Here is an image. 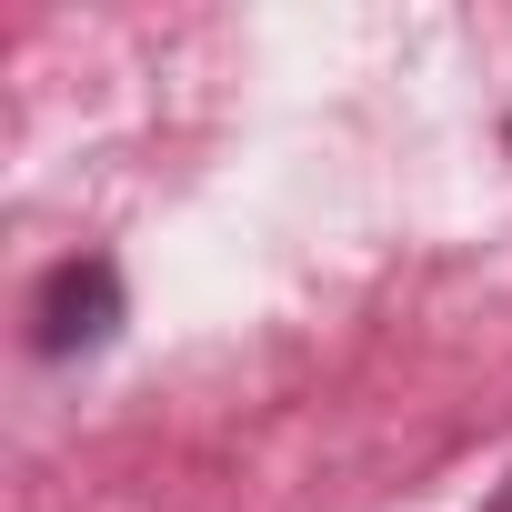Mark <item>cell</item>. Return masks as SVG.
<instances>
[{
    "label": "cell",
    "instance_id": "1",
    "mask_svg": "<svg viewBox=\"0 0 512 512\" xmlns=\"http://www.w3.org/2000/svg\"><path fill=\"white\" fill-rule=\"evenodd\" d=\"M111 332H121V272L111 262H61L31 302V342L51 362H71V352H101Z\"/></svg>",
    "mask_w": 512,
    "mask_h": 512
},
{
    "label": "cell",
    "instance_id": "2",
    "mask_svg": "<svg viewBox=\"0 0 512 512\" xmlns=\"http://www.w3.org/2000/svg\"><path fill=\"white\" fill-rule=\"evenodd\" d=\"M492 512H512V482H502V502H492Z\"/></svg>",
    "mask_w": 512,
    "mask_h": 512
}]
</instances>
